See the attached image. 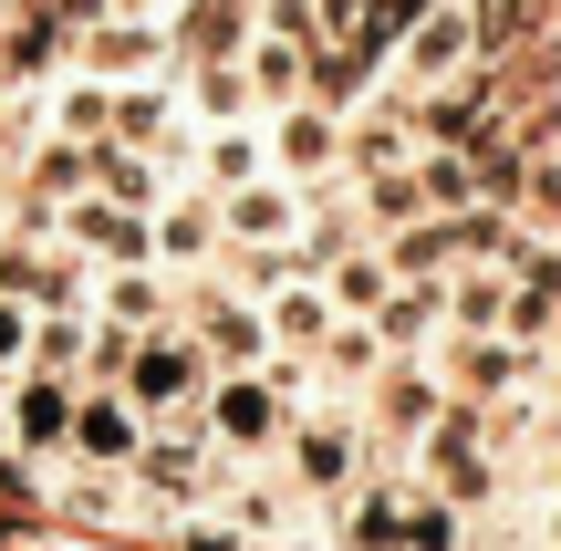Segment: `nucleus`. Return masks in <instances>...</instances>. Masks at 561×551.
I'll return each mask as SVG.
<instances>
[{
	"label": "nucleus",
	"instance_id": "nucleus-21",
	"mask_svg": "<svg viewBox=\"0 0 561 551\" xmlns=\"http://www.w3.org/2000/svg\"><path fill=\"white\" fill-rule=\"evenodd\" d=\"M53 136H73V146H104V136H115V83L73 73V83L53 94Z\"/></svg>",
	"mask_w": 561,
	"mask_h": 551
},
{
	"label": "nucleus",
	"instance_id": "nucleus-5",
	"mask_svg": "<svg viewBox=\"0 0 561 551\" xmlns=\"http://www.w3.org/2000/svg\"><path fill=\"white\" fill-rule=\"evenodd\" d=\"M426 157V136H416V104L405 94H364V104H343V167L333 177L343 187H375V177H405V167Z\"/></svg>",
	"mask_w": 561,
	"mask_h": 551
},
{
	"label": "nucleus",
	"instance_id": "nucleus-10",
	"mask_svg": "<svg viewBox=\"0 0 561 551\" xmlns=\"http://www.w3.org/2000/svg\"><path fill=\"white\" fill-rule=\"evenodd\" d=\"M261 146H271V177H333V167H343V115H333V104H322V94H301V104H271V115H261Z\"/></svg>",
	"mask_w": 561,
	"mask_h": 551
},
{
	"label": "nucleus",
	"instance_id": "nucleus-18",
	"mask_svg": "<svg viewBox=\"0 0 561 551\" xmlns=\"http://www.w3.org/2000/svg\"><path fill=\"white\" fill-rule=\"evenodd\" d=\"M240 73H250V94H261V115H271V104H301V94H312V42H280V32H250Z\"/></svg>",
	"mask_w": 561,
	"mask_h": 551
},
{
	"label": "nucleus",
	"instance_id": "nucleus-29",
	"mask_svg": "<svg viewBox=\"0 0 561 551\" xmlns=\"http://www.w3.org/2000/svg\"><path fill=\"white\" fill-rule=\"evenodd\" d=\"M11 11H21V0H0V32H11Z\"/></svg>",
	"mask_w": 561,
	"mask_h": 551
},
{
	"label": "nucleus",
	"instance_id": "nucleus-16",
	"mask_svg": "<svg viewBox=\"0 0 561 551\" xmlns=\"http://www.w3.org/2000/svg\"><path fill=\"white\" fill-rule=\"evenodd\" d=\"M146 240H157V261H167V271H198L208 250H219V198H208L198 177H178L157 208H146Z\"/></svg>",
	"mask_w": 561,
	"mask_h": 551
},
{
	"label": "nucleus",
	"instance_id": "nucleus-14",
	"mask_svg": "<svg viewBox=\"0 0 561 551\" xmlns=\"http://www.w3.org/2000/svg\"><path fill=\"white\" fill-rule=\"evenodd\" d=\"M136 448H146V406L125 386H83L73 448H62V458H83V469H136Z\"/></svg>",
	"mask_w": 561,
	"mask_h": 551
},
{
	"label": "nucleus",
	"instance_id": "nucleus-8",
	"mask_svg": "<svg viewBox=\"0 0 561 551\" xmlns=\"http://www.w3.org/2000/svg\"><path fill=\"white\" fill-rule=\"evenodd\" d=\"M73 406H83V386H73V375L21 365L11 386H0V437H11V448L42 469V458H62V448H73Z\"/></svg>",
	"mask_w": 561,
	"mask_h": 551
},
{
	"label": "nucleus",
	"instance_id": "nucleus-22",
	"mask_svg": "<svg viewBox=\"0 0 561 551\" xmlns=\"http://www.w3.org/2000/svg\"><path fill=\"white\" fill-rule=\"evenodd\" d=\"M62 198H94V146H73V136H53L32 157V208H62Z\"/></svg>",
	"mask_w": 561,
	"mask_h": 551
},
{
	"label": "nucleus",
	"instance_id": "nucleus-26",
	"mask_svg": "<svg viewBox=\"0 0 561 551\" xmlns=\"http://www.w3.org/2000/svg\"><path fill=\"white\" fill-rule=\"evenodd\" d=\"M21 365H32V302L0 291V375H21Z\"/></svg>",
	"mask_w": 561,
	"mask_h": 551
},
{
	"label": "nucleus",
	"instance_id": "nucleus-7",
	"mask_svg": "<svg viewBox=\"0 0 561 551\" xmlns=\"http://www.w3.org/2000/svg\"><path fill=\"white\" fill-rule=\"evenodd\" d=\"M178 323L198 333V354H208V375H250L271 354V323H261V302H250L240 282H198L178 302Z\"/></svg>",
	"mask_w": 561,
	"mask_h": 551
},
{
	"label": "nucleus",
	"instance_id": "nucleus-6",
	"mask_svg": "<svg viewBox=\"0 0 561 551\" xmlns=\"http://www.w3.org/2000/svg\"><path fill=\"white\" fill-rule=\"evenodd\" d=\"M447 395H458V386H447L437 354H396V365L364 386V437H396V448H416V437L447 416Z\"/></svg>",
	"mask_w": 561,
	"mask_h": 551
},
{
	"label": "nucleus",
	"instance_id": "nucleus-27",
	"mask_svg": "<svg viewBox=\"0 0 561 551\" xmlns=\"http://www.w3.org/2000/svg\"><path fill=\"white\" fill-rule=\"evenodd\" d=\"M104 11H115V21H167L178 0H104Z\"/></svg>",
	"mask_w": 561,
	"mask_h": 551
},
{
	"label": "nucleus",
	"instance_id": "nucleus-23",
	"mask_svg": "<svg viewBox=\"0 0 561 551\" xmlns=\"http://www.w3.org/2000/svg\"><path fill=\"white\" fill-rule=\"evenodd\" d=\"M83 344H94V312H32V365L42 375H73V386H83Z\"/></svg>",
	"mask_w": 561,
	"mask_h": 551
},
{
	"label": "nucleus",
	"instance_id": "nucleus-15",
	"mask_svg": "<svg viewBox=\"0 0 561 551\" xmlns=\"http://www.w3.org/2000/svg\"><path fill=\"white\" fill-rule=\"evenodd\" d=\"M261 323H271V354H312L343 312H333V291H322V271H291V261H280L271 282H261Z\"/></svg>",
	"mask_w": 561,
	"mask_h": 551
},
{
	"label": "nucleus",
	"instance_id": "nucleus-12",
	"mask_svg": "<svg viewBox=\"0 0 561 551\" xmlns=\"http://www.w3.org/2000/svg\"><path fill=\"white\" fill-rule=\"evenodd\" d=\"M219 240L250 250V261H271V250L301 240V187L291 177H250V187H219Z\"/></svg>",
	"mask_w": 561,
	"mask_h": 551
},
{
	"label": "nucleus",
	"instance_id": "nucleus-2",
	"mask_svg": "<svg viewBox=\"0 0 561 551\" xmlns=\"http://www.w3.org/2000/svg\"><path fill=\"white\" fill-rule=\"evenodd\" d=\"M364 469H375L364 406H301L291 427H280V479H291L301 500H343Z\"/></svg>",
	"mask_w": 561,
	"mask_h": 551
},
{
	"label": "nucleus",
	"instance_id": "nucleus-3",
	"mask_svg": "<svg viewBox=\"0 0 561 551\" xmlns=\"http://www.w3.org/2000/svg\"><path fill=\"white\" fill-rule=\"evenodd\" d=\"M198 427H208V448H219V458L261 469V458H280V427H291V395H280L261 365H250V375H208V395H198Z\"/></svg>",
	"mask_w": 561,
	"mask_h": 551
},
{
	"label": "nucleus",
	"instance_id": "nucleus-9",
	"mask_svg": "<svg viewBox=\"0 0 561 551\" xmlns=\"http://www.w3.org/2000/svg\"><path fill=\"white\" fill-rule=\"evenodd\" d=\"M125 395H136L146 416H178V406H198V395H208V354H198V333H187V323H157V333H136V354H125Z\"/></svg>",
	"mask_w": 561,
	"mask_h": 551
},
{
	"label": "nucleus",
	"instance_id": "nucleus-1",
	"mask_svg": "<svg viewBox=\"0 0 561 551\" xmlns=\"http://www.w3.org/2000/svg\"><path fill=\"white\" fill-rule=\"evenodd\" d=\"M405 458H416V490L458 500L468 520L510 500V479H500V448H489V406H468V395H447V416H437V427H426Z\"/></svg>",
	"mask_w": 561,
	"mask_h": 551
},
{
	"label": "nucleus",
	"instance_id": "nucleus-24",
	"mask_svg": "<svg viewBox=\"0 0 561 551\" xmlns=\"http://www.w3.org/2000/svg\"><path fill=\"white\" fill-rule=\"evenodd\" d=\"M468 531H479V520H468L458 500H437V490L405 500V551H468Z\"/></svg>",
	"mask_w": 561,
	"mask_h": 551
},
{
	"label": "nucleus",
	"instance_id": "nucleus-25",
	"mask_svg": "<svg viewBox=\"0 0 561 551\" xmlns=\"http://www.w3.org/2000/svg\"><path fill=\"white\" fill-rule=\"evenodd\" d=\"M187 73H198V125H240V115H261V94H250L240 62H187Z\"/></svg>",
	"mask_w": 561,
	"mask_h": 551
},
{
	"label": "nucleus",
	"instance_id": "nucleus-20",
	"mask_svg": "<svg viewBox=\"0 0 561 551\" xmlns=\"http://www.w3.org/2000/svg\"><path fill=\"white\" fill-rule=\"evenodd\" d=\"M322 291H333V312L375 323V312H385V291H396V271H385V250H375V240H354L333 271H322Z\"/></svg>",
	"mask_w": 561,
	"mask_h": 551
},
{
	"label": "nucleus",
	"instance_id": "nucleus-19",
	"mask_svg": "<svg viewBox=\"0 0 561 551\" xmlns=\"http://www.w3.org/2000/svg\"><path fill=\"white\" fill-rule=\"evenodd\" d=\"M510 323V271L500 261H468V271H447V333H500Z\"/></svg>",
	"mask_w": 561,
	"mask_h": 551
},
{
	"label": "nucleus",
	"instance_id": "nucleus-11",
	"mask_svg": "<svg viewBox=\"0 0 561 551\" xmlns=\"http://www.w3.org/2000/svg\"><path fill=\"white\" fill-rule=\"evenodd\" d=\"M73 62L94 83H157L167 62H178V42H167V21H115V11H94L73 32Z\"/></svg>",
	"mask_w": 561,
	"mask_h": 551
},
{
	"label": "nucleus",
	"instance_id": "nucleus-13",
	"mask_svg": "<svg viewBox=\"0 0 561 551\" xmlns=\"http://www.w3.org/2000/svg\"><path fill=\"white\" fill-rule=\"evenodd\" d=\"M405 500H416V479H396V469H364L354 490L333 500V551H405Z\"/></svg>",
	"mask_w": 561,
	"mask_h": 551
},
{
	"label": "nucleus",
	"instance_id": "nucleus-28",
	"mask_svg": "<svg viewBox=\"0 0 561 551\" xmlns=\"http://www.w3.org/2000/svg\"><path fill=\"white\" fill-rule=\"evenodd\" d=\"M541 490H551V500H561V437H551V458H541Z\"/></svg>",
	"mask_w": 561,
	"mask_h": 551
},
{
	"label": "nucleus",
	"instance_id": "nucleus-4",
	"mask_svg": "<svg viewBox=\"0 0 561 551\" xmlns=\"http://www.w3.org/2000/svg\"><path fill=\"white\" fill-rule=\"evenodd\" d=\"M479 62V0H426L385 53V94H437L447 73Z\"/></svg>",
	"mask_w": 561,
	"mask_h": 551
},
{
	"label": "nucleus",
	"instance_id": "nucleus-17",
	"mask_svg": "<svg viewBox=\"0 0 561 551\" xmlns=\"http://www.w3.org/2000/svg\"><path fill=\"white\" fill-rule=\"evenodd\" d=\"M250 177H271L261 115H240V125H198V187H208V198H219V187H250Z\"/></svg>",
	"mask_w": 561,
	"mask_h": 551
}]
</instances>
